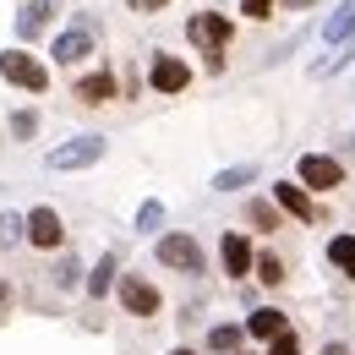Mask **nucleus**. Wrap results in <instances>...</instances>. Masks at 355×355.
<instances>
[{"label": "nucleus", "mask_w": 355, "mask_h": 355, "mask_svg": "<svg viewBox=\"0 0 355 355\" xmlns=\"http://www.w3.org/2000/svg\"><path fill=\"white\" fill-rule=\"evenodd\" d=\"M104 159V137H71V142H60V148H49V170H88Z\"/></svg>", "instance_id": "f257e3e1"}, {"label": "nucleus", "mask_w": 355, "mask_h": 355, "mask_svg": "<svg viewBox=\"0 0 355 355\" xmlns=\"http://www.w3.org/2000/svg\"><path fill=\"white\" fill-rule=\"evenodd\" d=\"M0 77L17 83V88H28V93H44L49 88V71L33 60V55H22V49H6V55H0Z\"/></svg>", "instance_id": "f03ea898"}, {"label": "nucleus", "mask_w": 355, "mask_h": 355, "mask_svg": "<svg viewBox=\"0 0 355 355\" xmlns=\"http://www.w3.org/2000/svg\"><path fill=\"white\" fill-rule=\"evenodd\" d=\"M186 39L191 44H202L214 55V66H219V49L230 44V17H214V11H197L191 22H186Z\"/></svg>", "instance_id": "7ed1b4c3"}, {"label": "nucleus", "mask_w": 355, "mask_h": 355, "mask_svg": "<svg viewBox=\"0 0 355 355\" xmlns=\"http://www.w3.org/2000/svg\"><path fill=\"white\" fill-rule=\"evenodd\" d=\"M159 263L180 268V273H202V246H197V235H164V241H159Z\"/></svg>", "instance_id": "20e7f679"}, {"label": "nucleus", "mask_w": 355, "mask_h": 355, "mask_svg": "<svg viewBox=\"0 0 355 355\" xmlns=\"http://www.w3.org/2000/svg\"><path fill=\"white\" fill-rule=\"evenodd\" d=\"M301 186L306 191H334V186H345V164L328 159V153H306L301 159Z\"/></svg>", "instance_id": "39448f33"}, {"label": "nucleus", "mask_w": 355, "mask_h": 355, "mask_svg": "<svg viewBox=\"0 0 355 355\" xmlns=\"http://www.w3.org/2000/svg\"><path fill=\"white\" fill-rule=\"evenodd\" d=\"M219 263L230 279H246L252 268H257V257H252V241L241 235V230H224V241H219Z\"/></svg>", "instance_id": "423d86ee"}, {"label": "nucleus", "mask_w": 355, "mask_h": 355, "mask_svg": "<svg viewBox=\"0 0 355 355\" xmlns=\"http://www.w3.org/2000/svg\"><path fill=\"white\" fill-rule=\"evenodd\" d=\"M121 306L132 311V317H159V306H164V301H159V290H153V284H148V279H121Z\"/></svg>", "instance_id": "0eeeda50"}, {"label": "nucleus", "mask_w": 355, "mask_h": 355, "mask_svg": "<svg viewBox=\"0 0 355 355\" xmlns=\"http://www.w3.org/2000/svg\"><path fill=\"white\" fill-rule=\"evenodd\" d=\"M148 83H153L159 93H180L186 83H191V66H186V60H175V55H153Z\"/></svg>", "instance_id": "6e6552de"}, {"label": "nucleus", "mask_w": 355, "mask_h": 355, "mask_svg": "<svg viewBox=\"0 0 355 355\" xmlns=\"http://www.w3.org/2000/svg\"><path fill=\"white\" fill-rule=\"evenodd\" d=\"M28 241H33V246H44V252H55V246L66 241L60 214H55V208H33V214H28Z\"/></svg>", "instance_id": "1a4fd4ad"}, {"label": "nucleus", "mask_w": 355, "mask_h": 355, "mask_svg": "<svg viewBox=\"0 0 355 355\" xmlns=\"http://www.w3.org/2000/svg\"><path fill=\"white\" fill-rule=\"evenodd\" d=\"M49 55H55L60 66H77L83 55H93V28H88V22H77V28H66V33L55 39V49H49Z\"/></svg>", "instance_id": "9d476101"}, {"label": "nucleus", "mask_w": 355, "mask_h": 355, "mask_svg": "<svg viewBox=\"0 0 355 355\" xmlns=\"http://www.w3.org/2000/svg\"><path fill=\"white\" fill-rule=\"evenodd\" d=\"M273 202H279L290 219L317 224V208H311V197H306V186H301V180H279V186H273Z\"/></svg>", "instance_id": "9b49d317"}, {"label": "nucleus", "mask_w": 355, "mask_h": 355, "mask_svg": "<svg viewBox=\"0 0 355 355\" xmlns=\"http://www.w3.org/2000/svg\"><path fill=\"white\" fill-rule=\"evenodd\" d=\"M246 334H257V339L273 345L279 334H290V328H284V311H279V306H257L252 317H246Z\"/></svg>", "instance_id": "f8f14e48"}, {"label": "nucleus", "mask_w": 355, "mask_h": 355, "mask_svg": "<svg viewBox=\"0 0 355 355\" xmlns=\"http://www.w3.org/2000/svg\"><path fill=\"white\" fill-rule=\"evenodd\" d=\"M49 17H55V0H28V6H22V17H17V33H22V39L44 33Z\"/></svg>", "instance_id": "ddd939ff"}, {"label": "nucleus", "mask_w": 355, "mask_h": 355, "mask_svg": "<svg viewBox=\"0 0 355 355\" xmlns=\"http://www.w3.org/2000/svg\"><path fill=\"white\" fill-rule=\"evenodd\" d=\"M322 39H328V44H350L355 39V0H345V6L322 22Z\"/></svg>", "instance_id": "4468645a"}, {"label": "nucleus", "mask_w": 355, "mask_h": 355, "mask_svg": "<svg viewBox=\"0 0 355 355\" xmlns=\"http://www.w3.org/2000/svg\"><path fill=\"white\" fill-rule=\"evenodd\" d=\"M77 98H83V104H104V98H115V77H110V71L83 77V83H77Z\"/></svg>", "instance_id": "2eb2a0df"}, {"label": "nucleus", "mask_w": 355, "mask_h": 355, "mask_svg": "<svg viewBox=\"0 0 355 355\" xmlns=\"http://www.w3.org/2000/svg\"><path fill=\"white\" fill-rule=\"evenodd\" d=\"M328 263L339 268L345 279H355V235H334L328 241Z\"/></svg>", "instance_id": "dca6fc26"}, {"label": "nucleus", "mask_w": 355, "mask_h": 355, "mask_svg": "<svg viewBox=\"0 0 355 355\" xmlns=\"http://www.w3.org/2000/svg\"><path fill=\"white\" fill-rule=\"evenodd\" d=\"M208 350H219V355H235V350H241V322H219V328L208 334Z\"/></svg>", "instance_id": "f3484780"}, {"label": "nucleus", "mask_w": 355, "mask_h": 355, "mask_svg": "<svg viewBox=\"0 0 355 355\" xmlns=\"http://www.w3.org/2000/svg\"><path fill=\"white\" fill-rule=\"evenodd\" d=\"M110 284H115V257L104 252L98 268H93V279H88V295H110Z\"/></svg>", "instance_id": "a211bd4d"}, {"label": "nucleus", "mask_w": 355, "mask_h": 355, "mask_svg": "<svg viewBox=\"0 0 355 355\" xmlns=\"http://www.w3.org/2000/svg\"><path fill=\"white\" fill-rule=\"evenodd\" d=\"M257 279H263L268 290H279V284H284V263H279L273 252H263V257H257Z\"/></svg>", "instance_id": "6ab92c4d"}, {"label": "nucleus", "mask_w": 355, "mask_h": 355, "mask_svg": "<svg viewBox=\"0 0 355 355\" xmlns=\"http://www.w3.org/2000/svg\"><path fill=\"white\" fill-rule=\"evenodd\" d=\"M28 235V219H17V214H0V246H17Z\"/></svg>", "instance_id": "aec40b11"}, {"label": "nucleus", "mask_w": 355, "mask_h": 355, "mask_svg": "<svg viewBox=\"0 0 355 355\" xmlns=\"http://www.w3.org/2000/svg\"><path fill=\"white\" fill-rule=\"evenodd\" d=\"M252 175H257V170H252V164H241V170H224V175L214 180V186H219V191H241V186H246Z\"/></svg>", "instance_id": "412c9836"}, {"label": "nucleus", "mask_w": 355, "mask_h": 355, "mask_svg": "<svg viewBox=\"0 0 355 355\" xmlns=\"http://www.w3.org/2000/svg\"><path fill=\"white\" fill-rule=\"evenodd\" d=\"M246 219L257 224V230H279V214H273L268 202H252V208H246Z\"/></svg>", "instance_id": "4be33fe9"}, {"label": "nucleus", "mask_w": 355, "mask_h": 355, "mask_svg": "<svg viewBox=\"0 0 355 355\" xmlns=\"http://www.w3.org/2000/svg\"><path fill=\"white\" fill-rule=\"evenodd\" d=\"M159 219H164V208H159V202H142V208H137V230H153Z\"/></svg>", "instance_id": "5701e85b"}, {"label": "nucleus", "mask_w": 355, "mask_h": 355, "mask_svg": "<svg viewBox=\"0 0 355 355\" xmlns=\"http://www.w3.org/2000/svg\"><path fill=\"white\" fill-rule=\"evenodd\" d=\"M77 273H83L77 257H60V263H55V284H77Z\"/></svg>", "instance_id": "b1692460"}, {"label": "nucleus", "mask_w": 355, "mask_h": 355, "mask_svg": "<svg viewBox=\"0 0 355 355\" xmlns=\"http://www.w3.org/2000/svg\"><path fill=\"white\" fill-rule=\"evenodd\" d=\"M268 355H301V339H295V334H279V339L268 345Z\"/></svg>", "instance_id": "393cba45"}, {"label": "nucleus", "mask_w": 355, "mask_h": 355, "mask_svg": "<svg viewBox=\"0 0 355 355\" xmlns=\"http://www.w3.org/2000/svg\"><path fill=\"white\" fill-rule=\"evenodd\" d=\"M33 126H39V115H33V110H22V115H11V132H17V137H33Z\"/></svg>", "instance_id": "a878e982"}, {"label": "nucleus", "mask_w": 355, "mask_h": 355, "mask_svg": "<svg viewBox=\"0 0 355 355\" xmlns=\"http://www.w3.org/2000/svg\"><path fill=\"white\" fill-rule=\"evenodd\" d=\"M241 11H246L252 22H263V17H273V0H241Z\"/></svg>", "instance_id": "bb28decb"}, {"label": "nucleus", "mask_w": 355, "mask_h": 355, "mask_svg": "<svg viewBox=\"0 0 355 355\" xmlns=\"http://www.w3.org/2000/svg\"><path fill=\"white\" fill-rule=\"evenodd\" d=\"M132 11H159V6H170V0H126Z\"/></svg>", "instance_id": "cd10ccee"}, {"label": "nucleus", "mask_w": 355, "mask_h": 355, "mask_svg": "<svg viewBox=\"0 0 355 355\" xmlns=\"http://www.w3.org/2000/svg\"><path fill=\"white\" fill-rule=\"evenodd\" d=\"M322 355H350V350L345 345H322Z\"/></svg>", "instance_id": "c85d7f7f"}, {"label": "nucleus", "mask_w": 355, "mask_h": 355, "mask_svg": "<svg viewBox=\"0 0 355 355\" xmlns=\"http://www.w3.org/2000/svg\"><path fill=\"white\" fill-rule=\"evenodd\" d=\"M6 301H11V290H6V279H0V306H6Z\"/></svg>", "instance_id": "c756f323"}, {"label": "nucleus", "mask_w": 355, "mask_h": 355, "mask_svg": "<svg viewBox=\"0 0 355 355\" xmlns=\"http://www.w3.org/2000/svg\"><path fill=\"white\" fill-rule=\"evenodd\" d=\"M170 355H197V350H170Z\"/></svg>", "instance_id": "7c9ffc66"}, {"label": "nucleus", "mask_w": 355, "mask_h": 355, "mask_svg": "<svg viewBox=\"0 0 355 355\" xmlns=\"http://www.w3.org/2000/svg\"><path fill=\"white\" fill-rule=\"evenodd\" d=\"M235 355H246V350H235Z\"/></svg>", "instance_id": "2f4dec72"}]
</instances>
